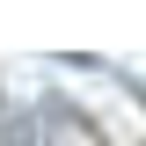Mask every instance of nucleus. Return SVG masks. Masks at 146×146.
Wrapping results in <instances>:
<instances>
[{"instance_id": "1", "label": "nucleus", "mask_w": 146, "mask_h": 146, "mask_svg": "<svg viewBox=\"0 0 146 146\" xmlns=\"http://www.w3.org/2000/svg\"><path fill=\"white\" fill-rule=\"evenodd\" d=\"M0 146H36V124L29 117H0Z\"/></svg>"}]
</instances>
